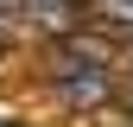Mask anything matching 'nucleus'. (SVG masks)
Wrapping results in <instances>:
<instances>
[{
    "label": "nucleus",
    "mask_w": 133,
    "mask_h": 127,
    "mask_svg": "<svg viewBox=\"0 0 133 127\" xmlns=\"http://www.w3.org/2000/svg\"><path fill=\"white\" fill-rule=\"evenodd\" d=\"M57 95L63 102H102L108 95V70L102 63H63L57 70Z\"/></svg>",
    "instance_id": "obj_1"
},
{
    "label": "nucleus",
    "mask_w": 133,
    "mask_h": 127,
    "mask_svg": "<svg viewBox=\"0 0 133 127\" xmlns=\"http://www.w3.org/2000/svg\"><path fill=\"white\" fill-rule=\"evenodd\" d=\"M0 13H44V19H57L63 0H0Z\"/></svg>",
    "instance_id": "obj_2"
}]
</instances>
